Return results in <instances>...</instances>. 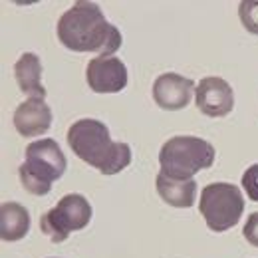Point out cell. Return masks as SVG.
Masks as SVG:
<instances>
[{"label":"cell","mask_w":258,"mask_h":258,"mask_svg":"<svg viewBox=\"0 0 258 258\" xmlns=\"http://www.w3.org/2000/svg\"><path fill=\"white\" fill-rule=\"evenodd\" d=\"M195 105L209 117H225L234 107V92L223 78H203L195 90Z\"/></svg>","instance_id":"ba28073f"},{"label":"cell","mask_w":258,"mask_h":258,"mask_svg":"<svg viewBox=\"0 0 258 258\" xmlns=\"http://www.w3.org/2000/svg\"><path fill=\"white\" fill-rule=\"evenodd\" d=\"M199 211L211 230L225 232L238 225L244 213V199L236 185L211 183L201 191Z\"/></svg>","instance_id":"5b68a950"},{"label":"cell","mask_w":258,"mask_h":258,"mask_svg":"<svg viewBox=\"0 0 258 258\" xmlns=\"http://www.w3.org/2000/svg\"><path fill=\"white\" fill-rule=\"evenodd\" d=\"M92 221V205L80 193H70L60 199L56 207H52L40 219L42 232L52 242H64L70 232L82 230Z\"/></svg>","instance_id":"8992f818"},{"label":"cell","mask_w":258,"mask_h":258,"mask_svg":"<svg viewBox=\"0 0 258 258\" xmlns=\"http://www.w3.org/2000/svg\"><path fill=\"white\" fill-rule=\"evenodd\" d=\"M14 78L22 94L42 99L46 97V88L42 86V62L36 54L26 52L18 58V62L14 64Z\"/></svg>","instance_id":"8fae6325"},{"label":"cell","mask_w":258,"mask_h":258,"mask_svg":"<svg viewBox=\"0 0 258 258\" xmlns=\"http://www.w3.org/2000/svg\"><path fill=\"white\" fill-rule=\"evenodd\" d=\"M195 90L197 86L193 80L167 72L161 74L153 84V99L161 109L177 111V109H185L191 103Z\"/></svg>","instance_id":"9c48e42d"},{"label":"cell","mask_w":258,"mask_h":258,"mask_svg":"<svg viewBox=\"0 0 258 258\" xmlns=\"http://www.w3.org/2000/svg\"><path fill=\"white\" fill-rule=\"evenodd\" d=\"M155 187L157 193L163 201L175 209H189L195 205L197 199V183L191 181H177V179H169L167 175L159 173L155 179Z\"/></svg>","instance_id":"4fadbf2b"},{"label":"cell","mask_w":258,"mask_h":258,"mask_svg":"<svg viewBox=\"0 0 258 258\" xmlns=\"http://www.w3.org/2000/svg\"><path fill=\"white\" fill-rule=\"evenodd\" d=\"M86 80L96 94H117L127 86V68L115 56H96L88 62Z\"/></svg>","instance_id":"52a82bcc"},{"label":"cell","mask_w":258,"mask_h":258,"mask_svg":"<svg viewBox=\"0 0 258 258\" xmlns=\"http://www.w3.org/2000/svg\"><path fill=\"white\" fill-rule=\"evenodd\" d=\"M217 157L215 147L193 135H177L167 139L159 151L161 173L169 179L191 181L203 169H209Z\"/></svg>","instance_id":"3957f363"},{"label":"cell","mask_w":258,"mask_h":258,"mask_svg":"<svg viewBox=\"0 0 258 258\" xmlns=\"http://www.w3.org/2000/svg\"><path fill=\"white\" fill-rule=\"evenodd\" d=\"M238 16L242 26L258 36V0H242L238 4Z\"/></svg>","instance_id":"5bb4252c"},{"label":"cell","mask_w":258,"mask_h":258,"mask_svg":"<svg viewBox=\"0 0 258 258\" xmlns=\"http://www.w3.org/2000/svg\"><path fill=\"white\" fill-rule=\"evenodd\" d=\"M242 234H244L246 242H250L252 246H256L258 248V211L256 213H252V215H248Z\"/></svg>","instance_id":"2e32d148"},{"label":"cell","mask_w":258,"mask_h":258,"mask_svg":"<svg viewBox=\"0 0 258 258\" xmlns=\"http://www.w3.org/2000/svg\"><path fill=\"white\" fill-rule=\"evenodd\" d=\"M66 139L76 157L103 175H115L131 163V147L123 141H113L107 125L97 119H78L68 129Z\"/></svg>","instance_id":"7a4b0ae2"},{"label":"cell","mask_w":258,"mask_h":258,"mask_svg":"<svg viewBox=\"0 0 258 258\" xmlns=\"http://www.w3.org/2000/svg\"><path fill=\"white\" fill-rule=\"evenodd\" d=\"M64 151L54 139H38L26 147V159L18 167L22 187L32 195L44 197L50 193L52 183L66 173Z\"/></svg>","instance_id":"277c9868"},{"label":"cell","mask_w":258,"mask_h":258,"mask_svg":"<svg viewBox=\"0 0 258 258\" xmlns=\"http://www.w3.org/2000/svg\"><path fill=\"white\" fill-rule=\"evenodd\" d=\"M52 125V109L42 97H30L14 111V127L22 137L44 135Z\"/></svg>","instance_id":"30bf717a"},{"label":"cell","mask_w":258,"mask_h":258,"mask_svg":"<svg viewBox=\"0 0 258 258\" xmlns=\"http://www.w3.org/2000/svg\"><path fill=\"white\" fill-rule=\"evenodd\" d=\"M58 40L72 52H96L113 56L123 40L121 32L107 22L96 2L80 0L58 20Z\"/></svg>","instance_id":"6da1fadb"},{"label":"cell","mask_w":258,"mask_h":258,"mask_svg":"<svg viewBox=\"0 0 258 258\" xmlns=\"http://www.w3.org/2000/svg\"><path fill=\"white\" fill-rule=\"evenodd\" d=\"M30 230V215L20 203H2L0 207V238L4 242H16Z\"/></svg>","instance_id":"7c38bea8"},{"label":"cell","mask_w":258,"mask_h":258,"mask_svg":"<svg viewBox=\"0 0 258 258\" xmlns=\"http://www.w3.org/2000/svg\"><path fill=\"white\" fill-rule=\"evenodd\" d=\"M242 189L246 191V197L250 201L258 203V163L250 165L244 173H242Z\"/></svg>","instance_id":"9a60e30c"}]
</instances>
